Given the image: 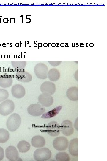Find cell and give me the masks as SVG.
I'll list each match as a JSON object with an SVG mask.
<instances>
[{"label": "cell", "instance_id": "ba28073f", "mask_svg": "<svg viewBox=\"0 0 107 161\" xmlns=\"http://www.w3.org/2000/svg\"><path fill=\"white\" fill-rule=\"evenodd\" d=\"M5 155L6 158L10 161L22 160L19 157L18 150L16 148L13 146H10L6 148L5 150Z\"/></svg>", "mask_w": 107, "mask_h": 161}, {"label": "cell", "instance_id": "30bf717a", "mask_svg": "<svg viewBox=\"0 0 107 161\" xmlns=\"http://www.w3.org/2000/svg\"><path fill=\"white\" fill-rule=\"evenodd\" d=\"M61 128L62 133L66 136H70L73 133L72 123L68 120H65L62 123Z\"/></svg>", "mask_w": 107, "mask_h": 161}, {"label": "cell", "instance_id": "7c38bea8", "mask_svg": "<svg viewBox=\"0 0 107 161\" xmlns=\"http://www.w3.org/2000/svg\"><path fill=\"white\" fill-rule=\"evenodd\" d=\"M68 150L70 154L73 156H78V139L75 138L71 140L69 143Z\"/></svg>", "mask_w": 107, "mask_h": 161}, {"label": "cell", "instance_id": "9a60e30c", "mask_svg": "<svg viewBox=\"0 0 107 161\" xmlns=\"http://www.w3.org/2000/svg\"><path fill=\"white\" fill-rule=\"evenodd\" d=\"M66 95L70 100L76 101L78 100V89L76 87L69 88L66 92Z\"/></svg>", "mask_w": 107, "mask_h": 161}, {"label": "cell", "instance_id": "d6986e66", "mask_svg": "<svg viewBox=\"0 0 107 161\" xmlns=\"http://www.w3.org/2000/svg\"><path fill=\"white\" fill-rule=\"evenodd\" d=\"M30 147L29 143L24 140L19 141L17 145V147L19 152L22 153L27 152L30 149Z\"/></svg>", "mask_w": 107, "mask_h": 161}, {"label": "cell", "instance_id": "7402d4cb", "mask_svg": "<svg viewBox=\"0 0 107 161\" xmlns=\"http://www.w3.org/2000/svg\"><path fill=\"white\" fill-rule=\"evenodd\" d=\"M56 160L58 161H69L70 160L69 155L64 152L57 153L56 156Z\"/></svg>", "mask_w": 107, "mask_h": 161}, {"label": "cell", "instance_id": "3957f363", "mask_svg": "<svg viewBox=\"0 0 107 161\" xmlns=\"http://www.w3.org/2000/svg\"><path fill=\"white\" fill-rule=\"evenodd\" d=\"M15 105L11 100H7L0 104V114L5 116L12 113L14 110Z\"/></svg>", "mask_w": 107, "mask_h": 161}, {"label": "cell", "instance_id": "e0dca14e", "mask_svg": "<svg viewBox=\"0 0 107 161\" xmlns=\"http://www.w3.org/2000/svg\"><path fill=\"white\" fill-rule=\"evenodd\" d=\"M62 108V106H59L53 109L46 112L42 114V118H51L54 117L59 113Z\"/></svg>", "mask_w": 107, "mask_h": 161}, {"label": "cell", "instance_id": "4316f807", "mask_svg": "<svg viewBox=\"0 0 107 161\" xmlns=\"http://www.w3.org/2000/svg\"><path fill=\"white\" fill-rule=\"evenodd\" d=\"M4 45H5V46H6V44L5 43H3V44H2V46H3Z\"/></svg>", "mask_w": 107, "mask_h": 161}, {"label": "cell", "instance_id": "7a4b0ae2", "mask_svg": "<svg viewBox=\"0 0 107 161\" xmlns=\"http://www.w3.org/2000/svg\"><path fill=\"white\" fill-rule=\"evenodd\" d=\"M51 151L47 148H43L36 150L34 152L33 157L37 161H45L49 160L51 157Z\"/></svg>", "mask_w": 107, "mask_h": 161}, {"label": "cell", "instance_id": "ac0fdd59", "mask_svg": "<svg viewBox=\"0 0 107 161\" xmlns=\"http://www.w3.org/2000/svg\"><path fill=\"white\" fill-rule=\"evenodd\" d=\"M48 76L49 80L52 81H56L59 80L60 76V72L57 69H51L48 72Z\"/></svg>", "mask_w": 107, "mask_h": 161}, {"label": "cell", "instance_id": "4fadbf2b", "mask_svg": "<svg viewBox=\"0 0 107 161\" xmlns=\"http://www.w3.org/2000/svg\"><path fill=\"white\" fill-rule=\"evenodd\" d=\"M39 102L43 106L49 107L52 105L54 103V99L51 95L42 94L38 97Z\"/></svg>", "mask_w": 107, "mask_h": 161}, {"label": "cell", "instance_id": "d4e9b609", "mask_svg": "<svg viewBox=\"0 0 107 161\" xmlns=\"http://www.w3.org/2000/svg\"><path fill=\"white\" fill-rule=\"evenodd\" d=\"M78 70L77 71H76L75 73V79L77 80V81H78Z\"/></svg>", "mask_w": 107, "mask_h": 161}, {"label": "cell", "instance_id": "6da1fadb", "mask_svg": "<svg viewBox=\"0 0 107 161\" xmlns=\"http://www.w3.org/2000/svg\"><path fill=\"white\" fill-rule=\"evenodd\" d=\"M21 122L20 116L16 113H14L7 119L6 122L7 127L10 131H14L19 127Z\"/></svg>", "mask_w": 107, "mask_h": 161}, {"label": "cell", "instance_id": "5bb4252c", "mask_svg": "<svg viewBox=\"0 0 107 161\" xmlns=\"http://www.w3.org/2000/svg\"><path fill=\"white\" fill-rule=\"evenodd\" d=\"M15 78L18 80L23 83H28L31 81L32 76L28 72L20 71L15 74Z\"/></svg>", "mask_w": 107, "mask_h": 161}, {"label": "cell", "instance_id": "5b68a950", "mask_svg": "<svg viewBox=\"0 0 107 161\" xmlns=\"http://www.w3.org/2000/svg\"><path fill=\"white\" fill-rule=\"evenodd\" d=\"M48 67L43 63H39L35 66L34 72L36 76L42 79H46L48 77Z\"/></svg>", "mask_w": 107, "mask_h": 161}, {"label": "cell", "instance_id": "8fae6325", "mask_svg": "<svg viewBox=\"0 0 107 161\" xmlns=\"http://www.w3.org/2000/svg\"><path fill=\"white\" fill-rule=\"evenodd\" d=\"M11 93L13 96L17 98L23 97L25 95L24 87L21 85L17 84L13 85L11 88Z\"/></svg>", "mask_w": 107, "mask_h": 161}, {"label": "cell", "instance_id": "603a6c76", "mask_svg": "<svg viewBox=\"0 0 107 161\" xmlns=\"http://www.w3.org/2000/svg\"><path fill=\"white\" fill-rule=\"evenodd\" d=\"M9 96V93L7 90L0 89V102L7 99Z\"/></svg>", "mask_w": 107, "mask_h": 161}, {"label": "cell", "instance_id": "277c9868", "mask_svg": "<svg viewBox=\"0 0 107 161\" xmlns=\"http://www.w3.org/2000/svg\"><path fill=\"white\" fill-rule=\"evenodd\" d=\"M69 142L67 139L63 136H60L55 138L53 142L54 148L59 151L65 150L67 148Z\"/></svg>", "mask_w": 107, "mask_h": 161}, {"label": "cell", "instance_id": "44dd1931", "mask_svg": "<svg viewBox=\"0 0 107 161\" xmlns=\"http://www.w3.org/2000/svg\"><path fill=\"white\" fill-rule=\"evenodd\" d=\"M10 137L9 132L4 128H0V143H4L7 142Z\"/></svg>", "mask_w": 107, "mask_h": 161}, {"label": "cell", "instance_id": "f546056e", "mask_svg": "<svg viewBox=\"0 0 107 161\" xmlns=\"http://www.w3.org/2000/svg\"><path fill=\"white\" fill-rule=\"evenodd\" d=\"M1 45V44L0 43V46Z\"/></svg>", "mask_w": 107, "mask_h": 161}, {"label": "cell", "instance_id": "484cf974", "mask_svg": "<svg viewBox=\"0 0 107 161\" xmlns=\"http://www.w3.org/2000/svg\"><path fill=\"white\" fill-rule=\"evenodd\" d=\"M9 21V19L7 18H5L3 19V22L5 23H7Z\"/></svg>", "mask_w": 107, "mask_h": 161}, {"label": "cell", "instance_id": "ffe728a7", "mask_svg": "<svg viewBox=\"0 0 107 161\" xmlns=\"http://www.w3.org/2000/svg\"><path fill=\"white\" fill-rule=\"evenodd\" d=\"M12 79L10 77L0 78V86L4 88L10 87L12 84Z\"/></svg>", "mask_w": 107, "mask_h": 161}, {"label": "cell", "instance_id": "52a82bcc", "mask_svg": "<svg viewBox=\"0 0 107 161\" xmlns=\"http://www.w3.org/2000/svg\"><path fill=\"white\" fill-rule=\"evenodd\" d=\"M45 108L38 104L30 105L27 108L29 114L34 116H39L42 114L45 111Z\"/></svg>", "mask_w": 107, "mask_h": 161}, {"label": "cell", "instance_id": "8992f818", "mask_svg": "<svg viewBox=\"0 0 107 161\" xmlns=\"http://www.w3.org/2000/svg\"><path fill=\"white\" fill-rule=\"evenodd\" d=\"M46 131L48 134L51 136H57L60 133V126L57 122L52 121L48 125Z\"/></svg>", "mask_w": 107, "mask_h": 161}, {"label": "cell", "instance_id": "f1b7e54d", "mask_svg": "<svg viewBox=\"0 0 107 161\" xmlns=\"http://www.w3.org/2000/svg\"><path fill=\"white\" fill-rule=\"evenodd\" d=\"M22 23H23V15L22 16Z\"/></svg>", "mask_w": 107, "mask_h": 161}, {"label": "cell", "instance_id": "2e32d148", "mask_svg": "<svg viewBox=\"0 0 107 161\" xmlns=\"http://www.w3.org/2000/svg\"><path fill=\"white\" fill-rule=\"evenodd\" d=\"M31 143L32 146L34 147H43L45 144V141L43 137L40 135H37L34 136L32 138Z\"/></svg>", "mask_w": 107, "mask_h": 161}, {"label": "cell", "instance_id": "9c48e42d", "mask_svg": "<svg viewBox=\"0 0 107 161\" xmlns=\"http://www.w3.org/2000/svg\"><path fill=\"white\" fill-rule=\"evenodd\" d=\"M40 90L43 94L52 95L54 94L56 90L55 84L51 82H44L40 86Z\"/></svg>", "mask_w": 107, "mask_h": 161}, {"label": "cell", "instance_id": "cb8c5ba5", "mask_svg": "<svg viewBox=\"0 0 107 161\" xmlns=\"http://www.w3.org/2000/svg\"><path fill=\"white\" fill-rule=\"evenodd\" d=\"M4 157V152L3 149L0 146V160H2Z\"/></svg>", "mask_w": 107, "mask_h": 161}, {"label": "cell", "instance_id": "83f0119b", "mask_svg": "<svg viewBox=\"0 0 107 161\" xmlns=\"http://www.w3.org/2000/svg\"><path fill=\"white\" fill-rule=\"evenodd\" d=\"M1 18H0V23H1Z\"/></svg>", "mask_w": 107, "mask_h": 161}]
</instances>
